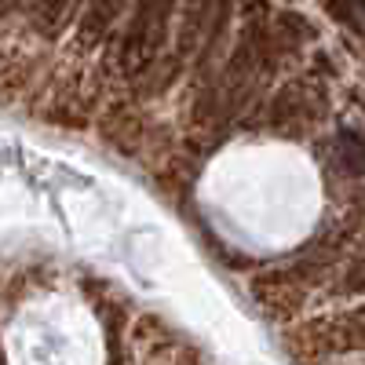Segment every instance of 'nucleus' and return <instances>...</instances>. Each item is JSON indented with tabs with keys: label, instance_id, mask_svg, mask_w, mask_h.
Masks as SVG:
<instances>
[{
	"label": "nucleus",
	"instance_id": "obj_1",
	"mask_svg": "<svg viewBox=\"0 0 365 365\" xmlns=\"http://www.w3.org/2000/svg\"><path fill=\"white\" fill-rule=\"evenodd\" d=\"M168 15H172V0H139L132 26L125 34V44H120V66L128 73L146 70L150 58L158 55L165 29H168Z\"/></svg>",
	"mask_w": 365,
	"mask_h": 365
},
{
	"label": "nucleus",
	"instance_id": "obj_3",
	"mask_svg": "<svg viewBox=\"0 0 365 365\" xmlns=\"http://www.w3.org/2000/svg\"><path fill=\"white\" fill-rule=\"evenodd\" d=\"M120 8H125V0H91V11L84 19V37H103L110 22L120 15Z\"/></svg>",
	"mask_w": 365,
	"mask_h": 365
},
{
	"label": "nucleus",
	"instance_id": "obj_2",
	"mask_svg": "<svg viewBox=\"0 0 365 365\" xmlns=\"http://www.w3.org/2000/svg\"><path fill=\"white\" fill-rule=\"evenodd\" d=\"M336 161L347 175H365V135L344 128L336 135Z\"/></svg>",
	"mask_w": 365,
	"mask_h": 365
}]
</instances>
